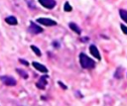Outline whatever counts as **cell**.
I'll return each instance as SVG.
<instances>
[{
  "label": "cell",
  "instance_id": "1",
  "mask_svg": "<svg viewBox=\"0 0 127 106\" xmlns=\"http://www.w3.org/2000/svg\"><path fill=\"white\" fill-rule=\"evenodd\" d=\"M79 62L83 68H92V67H94V64H95L94 61L83 53H81L79 54Z\"/></svg>",
  "mask_w": 127,
  "mask_h": 106
},
{
  "label": "cell",
  "instance_id": "2",
  "mask_svg": "<svg viewBox=\"0 0 127 106\" xmlns=\"http://www.w3.org/2000/svg\"><path fill=\"white\" fill-rule=\"evenodd\" d=\"M0 79H1V81L4 83V84H6V85H8V86H14V85H16V79L14 78V77H12V76H9V75H4V76H1L0 77Z\"/></svg>",
  "mask_w": 127,
  "mask_h": 106
},
{
  "label": "cell",
  "instance_id": "3",
  "mask_svg": "<svg viewBox=\"0 0 127 106\" xmlns=\"http://www.w3.org/2000/svg\"><path fill=\"white\" fill-rule=\"evenodd\" d=\"M37 22L40 23V24H42V25H44V26H48V27H50V26H56L57 25V22L56 21H54L52 19H49V18H39V19H37Z\"/></svg>",
  "mask_w": 127,
  "mask_h": 106
},
{
  "label": "cell",
  "instance_id": "4",
  "mask_svg": "<svg viewBox=\"0 0 127 106\" xmlns=\"http://www.w3.org/2000/svg\"><path fill=\"white\" fill-rule=\"evenodd\" d=\"M39 2L42 6H44L47 9H53L56 6L55 0H39Z\"/></svg>",
  "mask_w": 127,
  "mask_h": 106
},
{
  "label": "cell",
  "instance_id": "5",
  "mask_svg": "<svg viewBox=\"0 0 127 106\" xmlns=\"http://www.w3.org/2000/svg\"><path fill=\"white\" fill-rule=\"evenodd\" d=\"M28 31H29V32H31L32 34H40V33H42V32H43V29H42L40 26H38V25L34 24L33 22H31V25H30V27H29Z\"/></svg>",
  "mask_w": 127,
  "mask_h": 106
},
{
  "label": "cell",
  "instance_id": "6",
  "mask_svg": "<svg viewBox=\"0 0 127 106\" xmlns=\"http://www.w3.org/2000/svg\"><path fill=\"white\" fill-rule=\"evenodd\" d=\"M32 63H33V66H34L38 71L43 72V73H47V72H48V68H47L46 66H44L42 63L37 62V61H33Z\"/></svg>",
  "mask_w": 127,
  "mask_h": 106
},
{
  "label": "cell",
  "instance_id": "7",
  "mask_svg": "<svg viewBox=\"0 0 127 106\" xmlns=\"http://www.w3.org/2000/svg\"><path fill=\"white\" fill-rule=\"evenodd\" d=\"M89 52H90L91 55H93L95 58L100 59V54H99V52H98L97 48H96L94 45H91V46L89 47Z\"/></svg>",
  "mask_w": 127,
  "mask_h": 106
},
{
  "label": "cell",
  "instance_id": "8",
  "mask_svg": "<svg viewBox=\"0 0 127 106\" xmlns=\"http://www.w3.org/2000/svg\"><path fill=\"white\" fill-rule=\"evenodd\" d=\"M46 85H47V77H44V76L41 77L40 80L36 83V86L40 89H44L46 87Z\"/></svg>",
  "mask_w": 127,
  "mask_h": 106
},
{
  "label": "cell",
  "instance_id": "9",
  "mask_svg": "<svg viewBox=\"0 0 127 106\" xmlns=\"http://www.w3.org/2000/svg\"><path fill=\"white\" fill-rule=\"evenodd\" d=\"M5 21H6L7 24L13 25V26H15V25L18 24V21H17V19H16L14 16H9V17H7V18L5 19Z\"/></svg>",
  "mask_w": 127,
  "mask_h": 106
},
{
  "label": "cell",
  "instance_id": "10",
  "mask_svg": "<svg viewBox=\"0 0 127 106\" xmlns=\"http://www.w3.org/2000/svg\"><path fill=\"white\" fill-rule=\"evenodd\" d=\"M69 28L73 31V32H75L76 34H80L81 33V30H80V28L75 24V23H69Z\"/></svg>",
  "mask_w": 127,
  "mask_h": 106
},
{
  "label": "cell",
  "instance_id": "11",
  "mask_svg": "<svg viewBox=\"0 0 127 106\" xmlns=\"http://www.w3.org/2000/svg\"><path fill=\"white\" fill-rule=\"evenodd\" d=\"M119 14H120L121 19L127 23V11L126 10H120L119 11Z\"/></svg>",
  "mask_w": 127,
  "mask_h": 106
},
{
  "label": "cell",
  "instance_id": "12",
  "mask_svg": "<svg viewBox=\"0 0 127 106\" xmlns=\"http://www.w3.org/2000/svg\"><path fill=\"white\" fill-rule=\"evenodd\" d=\"M31 49H32V51H33L38 56H41V51H40L36 46H31Z\"/></svg>",
  "mask_w": 127,
  "mask_h": 106
},
{
  "label": "cell",
  "instance_id": "13",
  "mask_svg": "<svg viewBox=\"0 0 127 106\" xmlns=\"http://www.w3.org/2000/svg\"><path fill=\"white\" fill-rule=\"evenodd\" d=\"M16 70H17V72H18L20 75H22L24 78H28V74H27V73H26V72H25L23 69H19V68H17Z\"/></svg>",
  "mask_w": 127,
  "mask_h": 106
},
{
  "label": "cell",
  "instance_id": "14",
  "mask_svg": "<svg viewBox=\"0 0 127 106\" xmlns=\"http://www.w3.org/2000/svg\"><path fill=\"white\" fill-rule=\"evenodd\" d=\"M64 11H65V12H70V11L72 10L71 6H70L67 2H65V3H64Z\"/></svg>",
  "mask_w": 127,
  "mask_h": 106
},
{
  "label": "cell",
  "instance_id": "15",
  "mask_svg": "<svg viewBox=\"0 0 127 106\" xmlns=\"http://www.w3.org/2000/svg\"><path fill=\"white\" fill-rule=\"evenodd\" d=\"M114 75H115V77L118 78V79H120V78L122 77V75H121V67H118V68H117V71L115 72Z\"/></svg>",
  "mask_w": 127,
  "mask_h": 106
},
{
  "label": "cell",
  "instance_id": "16",
  "mask_svg": "<svg viewBox=\"0 0 127 106\" xmlns=\"http://www.w3.org/2000/svg\"><path fill=\"white\" fill-rule=\"evenodd\" d=\"M120 27H121V30L123 31V33H124L125 35H127V27H126V26H124L123 24H121V26H120Z\"/></svg>",
  "mask_w": 127,
  "mask_h": 106
},
{
  "label": "cell",
  "instance_id": "17",
  "mask_svg": "<svg viewBox=\"0 0 127 106\" xmlns=\"http://www.w3.org/2000/svg\"><path fill=\"white\" fill-rule=\"evenodd\" d=\"M19 61H20L21 63H23L24 65H29V62H28L27 60H25V59H22V58H20V59H19Z\"/></svg>",
  "mask_w": 127,
  "mask_h": 106
},
{
  "label": "cell",
  "instance_id": "18",
  "mask_svg": "<svg viewBox=\"0 0 127 106\" xmlns=\"http://www.w3.org/2000/svg\"><path fill=\"white\" fill-rule=\"evenodd\" d=\"M58 83H59V85H61V86H62V88H63V89H66V88H67V87H66V86H65V85H64V84L63 82H61V81H59Z\"/></svg>",
  "mask_w": 127,
  "mask_h": 106
}]
</instances>
